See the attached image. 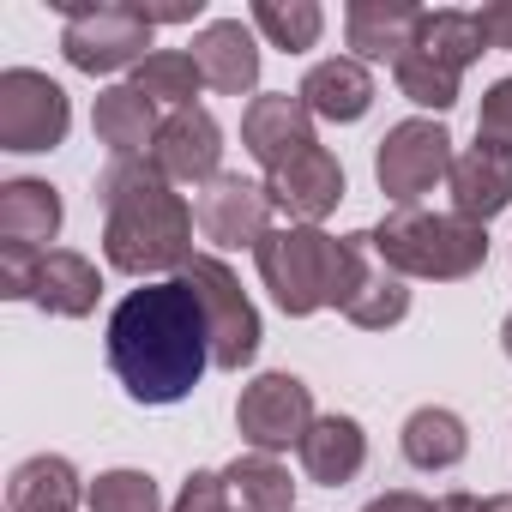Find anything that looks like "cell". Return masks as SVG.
<instances>
[{
	"instance_id": "1",
	"label": "cell",
	"mask_w": 512,
	"mask_h": 512,
	"mask_svg": "<svg viewBox=\"0 0 512 512\" xmlns=\"http://www.w3.org/2000/svg\"><path fill=\"white\" fill-rule=\"evenodd\" d=\"M109 368L133 404H181L211 362V332L181 278L133 290L109 314Z\"/></svg>"
},
{
	"instance_id": "2",
	"label": "cell",
	"mask_w": 512,
	"mask_h": 512,
	"mask_svg": "<svg viewBox=\"0 0 512 512\" xmlns=\"http://www.w3.org/2000/svg\"><path fill=\"white\" fill-rule=\"evenodd\" d=\"M103 199V260L127 278L163 284V272H187L193 260V205L175 193V181L151 157L109 163L97 175Z\"/></svg>"
},
{
	"instance_id": "3",
	"label": "cell",
	"mask_w": 512,
	"mask_h": 512,
	"mask_svg": "<svg viewBox=\"0 0 512 512\" xmlns=\"http://www.w3.org/2000/svg\"><path fill=\"white\" fill-rule=\"evenodd\" d=\"M374 247L380 260L398 272V278H428V284H458L470 272L488 266V235L482 223H464L458 211H386L374 229Z\"/></svg>"
},
{
	"instance_id": "4",
	"label": "cell",
	"mask_w": 512,
	"mask_h": 512,
	"mask_svg": "<svg viewBox=\"0 0 512 512\" xmlns=\"http://www.w3.org/2000/svg\"><path fill=\"white\" fill-rule=\"evenodd\" d=\"M260 284L290 320H308L320 308H338V272H344V235H326L320 223H278L253 247Z\"/></svg>"
},
{
	"instance_id": "5",
	"label": "cell",
	"mask_w": 512,
	"mask_h": 512,
	"mask_svg": "<svg viewBox=\"0 0 512 512\" xmlns=\"http://www.w3.org/2000/svg\"><path fill=\"white\" fill-rule=\"evenodd\" d=\"M67 13V31H61V55L67 67L79 73H121V67H139L151 55V19L133 7V0H55Z\"/></svg>"
},
{
	"instance_id": "6",
	"label": "cell",
	"mask_w": 512,
	"mask_h": 512,
	"mask_svg": "<svg viewBox=\"0 0 512 512\" xmlns=\"http://www.w3.org/2000/svg\"><path fill=\"white\" fill-rule=\"evenodd\" d=\"M181 284L193 290V302H199V314H205V332H211V362L217 368H229V374H241L253 356H260V314H253V302H247V290H241V278L217 260V253H193L187 260V272H181Z\"/></svg>"
},
{
	"instance_id": "7",
	"label": "cell",
	"mask_w": 512,
	"mask_h": 512,
	"mask_svg": "<svg viewBox=\"0 0 512 512\" xmlns=\"http://www.w3.org/2000/svg\"><path fill=\"white\" fill-rule=\"evenodd\" d=\"M452 175V133L440 127V121H398V127H386V139H380V151H374V181H380V193L398 205V211H410L422 193H434L440 181Z\"/></svg>"
},
{
	"instance_id": "8",
	"label": "cell",
	"mask_w": 512,
	"mask_h": 512,
	"mask_svg": "<svg viewBox=\"0 0 512 512\" xmlns=\"http://www.w3.org/2000/svg\"><path fill=\"white\" fill-rule=\"evenodd\" d=\"M73 127V103L67 91L37 73V67H7L0 73V151H55Z\"/></svg>"
},
{
	"instance_id": "9",
	"label": "cell",
	"mask_w": 512,
	"mask_h": 512,
	"mask_svg": "<svg viewBox=\"0 0 512 512\" xmlns=\"http://www.w3.org/2000/svg\"><path fill=\"white\" fill-rule=\"evenodd\" d=\"M314 422H320V416H314V392H308L296 374H284V368L247 380L241 398H235V428H241V440H247L253 452H266V458L302 446Z\"/></svg>"
},
{
	"instance_id": "10",
	"label": "cell",
	"mask_w": 512,
	"mask_h": 512,
	"mask_svg": "<svg viewBox=\"0 0 512 512\" xmlns=\"http://www.w3.org/2000/svg\"><path fill=\"white\" fill-rule=\"evenodd\" d=\"M338 314L362 332H386L410 314V290L404 278L380 260V247L368 229L344 235V272H338Z\"/></svg>"
},
{
	"instance_id": "11",
	"label": "cell",
	"mask_w": 512,
	"mask_h": 512,
	"mask_svg": "<svg viewBox=\"0 0 512 512\" xmlns=\"http://www.w3.org/2000/svg\"><path fill=\"white\" fill-rule=\"evenodd\" d=\"M314 109L290 91H266V97H253L247 115H241V151L260 163L266 175L296 163L302 151H314Z\"/></svg>"
},
{
	"instance_id": "12",
	"label": "cell",
	"mask_w": 512,
	"mask_h": 512,
	"mask_svg": "<svg viewBox=\"0 0 512 512\" xmlns=\"http://www.w3.org/2000/svg\"><path fill=\"white\" fill-rule=\"evenodd\" d=\"M193 217L205 229V241L217 247H260L272 229V199L266 181H247V175H217L211 187H199Z\"/></svg>"
},
{
	"instance_id": "13",
	"label": "cell",
	"mask_w": 512,
	"mask_h": 512,
	"mask_svg": "<svg viewBox=\"0 0 512 512\" xmlns=\"http://www.w3.org/2000/svg\"><path fill=\"white\" fill-rule=\"evenodd\" d=\"M151 163L169 175V181H193V187H211L223 175V127L211 109H175L163 127H157V145H151Z\"/></svg>"
},
{
	"instance_id": "14",
	"label": "cell",
	"mask_w": 512,
	"mask_h": 512,
	"mask_svg": "<svg viewBox=\"0 0 512 512\" xmlns=\"http://www.w3.org/2000/svg\"><path fill=\"white\" fill-rule=\"evenodd\" d=\"M266 199H272V211H284L290 223H320V217H332L338 199H344V163H338L326 145H314V151H302L296 163H284V169L266 175Z\"/></svg>"
},
{
	"instance_id": "15",
	"label": "cell",
	"mask_w": 512,
	"mask_h": 512,
	"mask_svg": "<svg viewBox=\"0 0 512 512\" xmlns=\"http://www.w3.org/2000/svg\"><path fill=\"white\" fill-rule=\"evenodd\" d=\"M446 187H452V211H458L464 223H482V229H488V217H500V211L512 205V151L476 139L470 151L452 157Z\"/></svg>"
},
{
	"instance_id": "16",
	"label": "cell",
	"mask_w": 512,
	"mask_h": 512,
	"mask_svg": "<svg viewBox=\"0 0 512 512\" xmlns=\"http://www.w3.org/2000/svg\"><path fill=\"white\" fill-rule=\"evenodd\" d=\"M416 31H422V7H410V0H356L344 13V37H350L362 67L368 61L398 67L416 49Z\"/></svg>"
},
{
	"instance_id": "17",
	"label": "cell",
	"mask_w": 512,
	"mask_h": 512,
	"mask_svg": "<svg viewBox=\"0 0 512 512\" xmlns=\"http://www.w3.org/2000/svg\"><path fill=\"white\" fill-rule=\"evenodd\" d=\"M193 61L205 73V85L223 97H247L260 85V43H253V25H241V19H211L193 37Z\"/></svg>"
},
{
	"instance_id": "18",
	"label": "cell",
	"mask_w": 512,
	"mask_h": 512,
	"mask_svg": "<svg viewBox=\"0 0 512 512\" xmlns=\"http://www.w3.org/2000/svg\"><path fill=\"white\" fill-rule=\"evenodd\" d=\"M296 97L314 109V121L350 127V121H362V115L374 109V73H368L356 55H332V61H314V67H308V79H302Z\"/></svg>"
},
{
	"instance_id": "19",
	"label": "cell",
	"mask_w": 512,
	"mask_h": 512,
	"mask_svg": "<svg viewBox=\"0 0 512 512\" xmlns=\"http://www.w3.org/2000/svg\"><path fill=\"white\" fill-rule=\"evenodd\" d=\"M61 193L37 175H19V181H0V241L13 247H37L49 253V241L61 235Z\"/></svg>"
},
{
	"instance_id": "20",
	"label": "cell",
	"mask_w": 512,
	"mask_h": 512,
	"mask_svg": "<svg viewBox=\"0 0 512 512\" xmlns=\"http://www.w3.org/2000/svg\"><path fill=\"white\" fill-rule=\"evenodd\" d=\"M97 296H103V278H97V266L85 260V253H73V247H49V253H43L37 290H31V302H37L43 314H55V320H85V314H97Z\"/></svg>"
},
{
	"instance_id": "21",
	"label": "cell",
	"mask_w": 512,
	"mask_h": 512,
	"mask_svg": "<svg viewBox=\"0 0 512 512\" xmlns=\"http://www.w3.org/2000/svg\"><path fill=\"white\" fill-rule=\"evenodd\" d=\"M91 127H97V139L109 145V157L127 163V157H151L163 121H157V103H151V97H139L133 85H109V91H97Z\"/></svg>"
},
{
	"instance_id": "22",
	"label": "cell",
	"mask_w": 512,
	"mask_h": 512,
	"mask_svg": "<svg viewBox=\"0 0 512 512\" xmlns=\"http://www.w3.org/2000/svg\"><path fill=\"white\" fill-rule=\"evenodd\" d=\"M296 452H302L308 482H320V488H344V482H356L362 464H368V434H362L356 416H320Z\"/></svg>"
},
{
	"instance_id": "23",
	"label": "cell",
	"mask_w": 512,
	"mask_h": 512,
	"mask_svg": "<svg viewBox=\"0 0 512 512\" xmlns=\"http://www.w3.org/2000/svg\"><path fill=\"white\" fill-rule=\"evenodd\" d=\"M85 494H91V488L79 482V470H73L67 458L43 452V458H25V464L13 470V482H7V512H79Z\"/></svg>"
},
{
	"instance_id": "24",
	"label": "cell",
	"mask_w": 512,
	"mask_h": 512,
	"mask_svg": "<svg viewBox=\"0 0 512 512\" xmlns=\"http://www.w3.org/2000/svg\"><path fill=\"white\" fill-rule=\"evenodd\" d=\"M223 494L235 512H296V482L266 452H241L235 464H223Z\"/></svg>"
},
{
	"instance_id": "25",
	"label": "cell",
	"mask_w": 512,
	"mask_h": 512,
	"mask_svg": "<svg viewBox=\"0 0 512 512\" xmlns=\"http://www.w3.org/2000/svg\"><path fill=\"white\" fill-rule=\"evenodd\" d=\"M464 452H470L464 416H452V410H440V404L410 410V422H404V458H410L416 470H452V464H464Z\"/></svg>"
},
{
	"instance_id": "26",
	"label": "cell",
	"mask_w": 512,
	"mask_h": 512,
	"mask_svg": "<svg viewBox=\"0 0 512 512\" xmlns=\"http://www.w3.org/2000/svg\"><path fill=\"white\" fill-rule=\"evenodd\" d=\"M416 49H422V55H434L440 67L464 73V67H476V61L488 55V37H482L476 13H452V7H440V13H422Z\"/></svg>"
},
{
	"instance_id": "27",
	"label": "cell",
	"mask_w": 512,
	"mask_h": 512,
	"mask_svg": "<svg viewBox=\"0 0 512 512\" xmlns=\"http://www.w3.org/2000/svg\"><path fill=\"white\" fill-rule=\"evenodd\" d=\"M199 85H205V73H199V61H193L187 49H151V55L133 67V91L151 97V103H169V115H175V109H193Z\"/></svg>"
},
{
	"instance_id": "28",
	"label": "cell",
	"mask_w": 512,
	"mask_h": 512,
	"mask_svg": "<svg viewBox=\"0 0 512 512\" xmlns=\"http://www.w3.org/2000/svg\"><path fill=\"white\" fill-rule=\"evenodd\" d=\"M253 31L272 37V49H284V55H302V49L320 43L326 13L314 0H260V7H253Z\"/></svg>"
},
{
	"instance_id": "29",
	"label": "cell",
	"mask_w": 512,
	"mask_h": 512,
	"mask_svg": "<svg viewBox=\"0 0 512 512\" xmlns=\"http://www.w3.org/2000/svg\"><path fill=\"white\" fill-rule=\"evenodd\" d=\"M392 79H398V91H404L416 109H434V115H446V109L458 103V79H464V73H452V67H440L434 55L410 49V55L392 67Z\"/></svg>"
},
{
	"instance_id": "30",
	"label": "cell",
	"mask_w": 512,
	"mask_h": 512,
	"mask_svg": "<svg viewBox=\"0 0 512 512\" xmlns=\"http://www.w3.org/2000/svg\"><path fill=\"white\" fill-rule=\"evenodd\" d=\"M91 512H163V494L145 470H103L85 494Z\"/></svg>"
},
{
	"instance_id": "31",
	"label": "cell",
	"mask_w": 512,
	"mask_h": 512,
	"mask_svg": "<svg viewBox=\"0 0 512 512\" xmlns=\"http://www.w3.org/2000/svg\"><path fill=\"white\" fill-rule=\"evenodd\" d=\"M37 266H43V253H37V247L0 241V296H7V302H31V290H37Z\"/></svg>"
},
{
	"instance_id": "32",
	"label": "cell",
	"mask_w": 512,
	"mask_h": 512,
	"mask_svg": "<svg viewBox=\"0 0 512 512\" xmlns=\"http://www.w3.org/2000/svg\"><path fill=\"white\" fill-rule=\"evenodd\" d=\"M476 139L512 151V79H494V85H488L482 115H476Z\"/></svg>"
},
{
	"instance_id": "33",
	"label": "cell",
	"mask_w": 512,
	"mask_h": 512,
	"mask_svg": "<svg viewBox=\"0 0 512 512\" xmlns=\"http://www.w3.org/2000/svg\"><path fill=\"white\" fill-rule=\"evenodd\" d=\"M169 512H235L229 494H223V470H193V476L181 482V494H175Z\"/></svg>"
},
{
	"instance_id": "34",
	"label": "cell",
	"mask_w": 512,
	"mask_h": 512,
	"mask_svg": "<svg viewBox=\"0 0 512 512\" xmlns=\"http://www.w3.org/2000/svg\"><path fill=\"white\" fill-rule=\"evenodd\" d=\"M476 25H482L488 49H512V0H494V7H482Z\"/></svg>"
},
{
	"instance_id": "35",
	"label": "cell",
	"mask_w": 512,
	"mask_h": 512,
	"mask_svg": "<svg viewBox=\"0 0 512 512\" xmlns=\"http://www.w3.org/2000/svg\"><path fill=\"white\" fill-rule=\"evenodd\" d=\"M362 512H434V500L416 494V488H392V494H374Z\"/></svg>"
},
{
	"instance_id": "36",
	"label": "cell",
	"mask_w": 512,
	"mask_h": 512,
	"mask_svg": "<svg viewBox=\"0 0 512 512\" xmlns=\"http://www.w3.org/2000/svg\"><path fill=\"white\" fill-rule=\"evenodd\" d=\"M434 512H482V500H476V494H464V488H452V494H440V500H434Z\"/></svg>"
},
{
	"instance_id": "37",
	"label": "cell",
	"mask_w": 512,
	"mask_h": 512,
	"mask_svg": "<svg viewBox=\"0 0 512 512\" xmlns=\"http://www.w3.org/2000/svg\"><path fill=\"white\" fill-rule=\"evenodd\" d=\"M482 512H512V494H488V500H482Z\"/></svg>"
},
{
	"instance_id": "38",
	"label": "cell",
	"mask_w": 512,
	"mask_h": 512,
	"mask_svg": "<svg viewBox=\"0 0 512 512\" xmlns=\"http://www.w3.org/2000/svg\"><path fill=\"white\" fill-rule=\"evenodd\" d=\"M500 344H506V356H512V314H506V332H500Z\"/></svg>"
}]
</instances>
